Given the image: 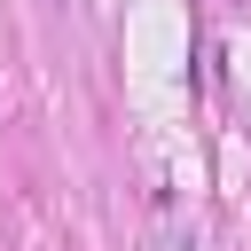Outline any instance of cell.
I'll list each match as a JSON object with an SVG mask.
<instances>
[{"mask_svg": "<svg viewBox=\"0 0 251 251\" xmlns=\"http://www.w3.org/2000/svg\"><path fill=\"white\" fill-rule=\"evenodd\" d=\"M157 251H196V227H180L173 204H157Z\"/></svg>", "mask_w": 251, "mask_h": 251, "instance_id": "6da1fadb", "label": "cell"}]
</instances>
